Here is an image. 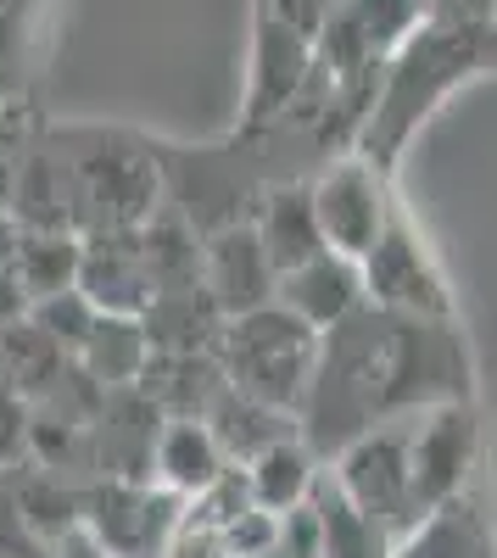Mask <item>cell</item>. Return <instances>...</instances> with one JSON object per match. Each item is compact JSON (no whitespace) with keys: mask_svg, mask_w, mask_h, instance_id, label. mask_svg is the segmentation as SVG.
Masks as SVG:
<instances>
[{"mask_svg":"<svg viewBox=\"0 0 497 558\" xmlns=\"http://www.w3.org/2000/svg\"><path fill=\"white\" fill-rule=\"evenodd\" d=\"M453 397H470V352L453 318H409L364 302L319 336V363L296 418L313 452H336L357 430Z\"/></svg>","mask_w":497,"mask_h":558,"instance_id":"obj_1","label":"cell"},{"mask_svg":"<svg viewBox=\"0 0 497 558\" xmlns=\"http://www.w3.org/2000/svg\"><path fill=\"white\" fill-rule=\"evenodd\" d=\"M218 363L235 391L296 413L307 397V380H313V363H319V330H307L280 302H263L241 318H223Z\"/></svg>","mask_w":497,"mask_h":558,"instance_id":"obj_2","label":"cell"},{"mask_svg":"<svg viewBox=\"0 0 497 558\" xmlns=\"http://www.w3.org/2000/svg\"><path fill=\"white\" fill-rule=\"evenodd\" d=\"M330 481L364 508V514H375L391 536H402L420 520L414 470H409V418H386V425H369L347 447H336Z\"/></svg>","mask_w":497,"mask_h":558,"instance_id":"obj_3","label":"cell"},{"mask_svg":"<svg viewBox=\"0 0 497 558\" xmlns=\"http://www.w3.org/2000/svg\"><path fill=\"white\" fill-rule=\"evenodd\" d=\"M481 463V425L470 397L431 402L409 413V470H414V502L420 514L470 492V475Z\"/></svg>","mask_w":497,"mask_h":558,"instance_id":"obj_4","label":"cell"},{"mask_svg":"<svg viewBox=\"0 0 497 558\" xmlns=\"http://www.w3.org/2000/svg\"><path fill=\"white\" fill-rule=\"evenodd\" d=\"M364 274V302L386 307V313H409V318H453V296H447V279L436 268V257L425 252V241L414 235V223L391 213L380 241L357 257Z\"/></svg>","mask_w":497,"mask_h":558,"instance_id":"obj_5","label":"cell"},{"mask_svg":"<svg viewBox=\"0 0 497 558\" xmlns=\"http://www.w3.org/2000/svg\"><path fill=\"white\" fill-rule=\"evenodd\" d=\"M307 202H313V218H319L325 246L352 257V263L380 241L386 218L397 213L391 196H386V168L375 157H341V162H330L319 179L307 184Z\"/></svg>","mask_w":497,"mask_h":558,"instance_id":"obj_6","label":"cell"},{"mask_svg":"<svg viewBox=\"0 0 497 558\" xmlns=\"http://www.w3.org/2000/svg\"><path fill=\"white\" fill-rule=\"evenodd\" d=\"M179 514H185V502L173 492H162L151 481H134V475H112L84 502L89 542L107 558H162Z\"/></svg>","mask_w":497,"mask_h":558,"instance_id":"obj_7","label":"cell"},{"mask_svg":"<svg viewBox=\"0 0 497 558\" xmlns=\"http://www.w3.org/2000/svg\"><path fill=\"white\" fill-rule=\"evenodd\" d=\"M68 173H73L78 218L96 229V235L141 229L157 207V168L141 151H89V157H73Z\"/></svg>","mask_w":497,"mask_h":558,"instance_id":"obj_8","label":"cell"},{"mask_svg":"<svg viewBox=\"0 0 497 558\" xmlns=\"http://www.w3.org/2000/svg\"><path fill=\"white\" fill-rule=\"evenodd\" d=\"M313 68V39L296 34L268 0H257V39H252V89H246V129H268L286 118L296 89Z\"/></svg>","mask_w":497,"mask_h":558,"instance_id":"obj_9","label":"cell"},{"mask_svg":"<svg viewBox=\"0 0 497 558\" xmlns=\"http://www.w3.org/2000/svg\"><path fill=\"white\" fill-rule=\"evenodd\" d=\"M202 286H207V296H213V307L223 318H241V313H252L263 302H275L280 268L268 263L252 223H223L202 246Z\"/></svg>","mask_w":497,"mask_h":558,"instance_id":"obj_10","label":"cell"},{"mask_svg":"<svg viewBox=\"0 0 497 558\" xmlns=\"http://www.w3.org/2000/svg\"><path fill=\"white\" fill-rule=\"evenodd\" d=\"M275 302L286 313H296L307 330L325 336V330H336L347 313L364 307V274H357L352 257H341V252L325 246V252H313L307 263H296V268L280 274Z\"/></svg>","mask_w":497,"mask_h":558,"instance_id":"obj_11","label":"cell"},{"mask_svg":"<svg viewBox=\"0 0 497 558\" xmlns=\"http://www.w3.org/2000/svg\"><path fill=\"white\" fill-rule=\"evenodd\" d=\"M223 470H235V463L223 458V447H218V436H213V425L202 413H168L162 418V430L151 441V481L162 492H173L179 502H191Z\"/></svg>","mask_w":497,"mask_h":558,"instance_id":"obj_12","label":"cell"},{"mask_svg":"<svg viewBox=\"0 0 497 558\" xmlns=\"http://www.w3.org/2000/svg\"><path fill=\"white\" fill-rule=\"evenodd\" d=\"M202 418L213 425L223 458H230L235 470H241L246 458H257L263 447H275V441L296 436V413H286V408H275V402H263V397H246V391H235L230 380H223V391L207 402Z\"/></svg>","mask_w":497,"mask_h":558,"instance_id":"obj_13","label":"cell"},{"mask_svg":"<svg viewBox=\"0 0 497 558\" xmlns=\"http://www.w3.org/2000/svg\"><path fill=\"white\" fill-rule=\"evenodd\" d=\"M391 558H497L492 547V531H486V514L464 497L431 508V514H420L409 531L397 536Z\"/></svg>","mask_w":497,"mask_h":558,"instance_id":"obj_14","label":"cell"},{"mask_svg":"<svg viewBox=\"0 0 497 558\" xmlns=\"http://www.w3.org/2000/svg\"><path fill=\"white\" fill-rule=\"evenodd\" d=\"M241 475H246V492H252L257 508L286 514V508L307 502L313 486H319V452H313L302 436H286L275 447H263L257 458H246Z\"/></svg>","mask_w":497,"mask_h":558,"instance_id":"obj_15","label":"cell"},{"mask_svg":"<svg viewBox=\"0 0 497 558\" xmlns=\"http://www.w3.org/2000/svg\"><path fill=\"white\" fill-rule=\"evenodd\" d=\"M313 508H319V558H391L397 536L375 514H364L336 481L319 475Z\"/></svg>","mask_w":497,"mask_h":558,"instance_id":"obj_16","label":"cell"},{"mask_svg":"<svg viewBox=\"0 0 497 558\" xmlns=\"http://www.w3.org/2000/svg\"><path fill=\"white\" fill-rule=\"evenodd\" d=\"M252 229H257L268 263H275L280 274L307 263L313 252H325L319 218H313V202H307V184H286V191H275L263 202V213L252 218Z\"/></svg>","mask_w":497,"mask_h":558,"instance_id":"obj_17","label":"cell"},{"mask_svg":"<svg viewBox=\"0 0 497 558\" xmlns=\"http://www.w3.org/2000/svg\"><path fill=\"white\" fill-rule=\"evenodd\" d=\"M78 363L96 375L101 386H141L146 363H151V336L134 313H101L89 341L78 347Z\"/></svg>","mask_w":497,"mask_h":558,"instance_id":"obj_18","label":"cell"},{"mask_svg":"<svg viewBox=\"0 0 497 558\" xmlns=\"http://www.w3.org/2000/svg\"><path fill=\"white\" fill-rule=\"evenodd\" d=\"M96 318H101V307L89 302L78 286H62V291L34 296V330L51 341V347L73 352V357H78V347L89 341V330H96Z\"/></svg>","mask_w":497,"mask_h":558,"instance_id":"obj_19","label":"cell"},{"mask_svg":"<svg viewBox=\"0 0 497 558\" xmlns=\"http://www.w3.org/2000/svg\"><path fill=\"white\" fill-rule=\"evenodd\" d=\"M162 558H230V547H223V531L218 525H207L202 514H179V525H173V536H168V547H162Z\"/></svg>","mask_w":497,"mask_h":558,"instance_id":"obj_20","label":"cell"},{"mask_svg":"<svg viewBox=\"0 0 497 558\" xmlns=\"http://www.w3.org/2000/svg\"><path fill=\"white\" fill-rule=\"evenodd\" d=\"M252 558H291V553H286V547L275 542V547H263V553H252Z\"/></svg>","mask_w":497,"mask_h":558,"instance_id":"obj_21","label":"cell"}]
</instances>
